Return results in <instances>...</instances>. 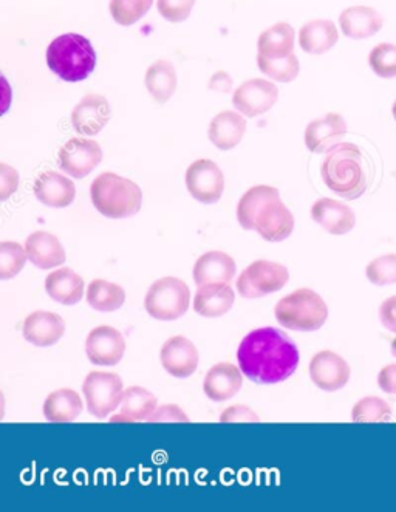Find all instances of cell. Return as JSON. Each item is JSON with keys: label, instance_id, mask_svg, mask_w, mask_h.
<instances>
[{"label": "cell", "instance_id": "cell-1", "mask_svg": "<svg viewBox=\"0 0 396 512\" xmlns=\"http://www.w3.org/2000/svg\"><path fill=\"white\" fill-rule=\"evenodd\" d=\"M299 359L293 339L273 327L248 333L237 350L240 370L256 384L282 383L296 372Z\"/></svg>", "mask_w": 396, "mask_h": 512}, {"label": "cell", "instance_id": "cell-2", "mask_svg": "<svg viewBox=\"0 0 396 512\" xmlns=\"http://www.w3.org/2000/svg\"><path fill=\"white\" fill-rule=\"evenodd\" d=\"M321 175L325 186L345 200L362 197L369 186L366 158L361 149L352 143L336 144L327 152Z\"/></svg>", "mask_w": 396, "mask_h": 512}, {"label": "cell", "instance_id": "cell-3", "mask_svg": "<svg viewBox=\"0 0 396 512\" xmlns=\"http://www.w3.org/2000/svg\"><path fill=\"white\" fill-rule=\"evenodd\" d=\"M93 206L107 219H127L140 212L143 192L135 181L104 172L90 186Z\"/></svg>", "mask_w": 396, "mask_h": 512}, {"label": "cell", "instance_id": "cell-4", "mask_svg": "<svg viewBox=\"0 0 396 512\" xmlns=\"http://www.w3.org/2000/svg\"><path fill=\"white\" fill-rule=\"evenodd\" d=\"M47 65L64 81H84L95 70V48L84 36L78 33H67L48 45Z\"/></svg>", "mask_w": 396, "mask_h": 512}, {"label": "cell", "instance_id": "cell-5", "mask_svg": "<svg viewBox=\"0 0 396 512\" xmlns=\"http://www.w3.org/2000/svg\"><path fill=\"white\" fill-rule=\"evenodd\" d=\"M277 322L288 330L316 332L328 318V307L316 291L301 288L282 297L274 308Z\"/></svg>", "mask_w": 396, "mask_h": 512}, {"label": "cell", "instance_id": "cell-6", "mask_svg": "<svg viewBox=\"0 0 396 512\" xmlns=\"http://www.w3.org/2000/svg\"><path fill=\"white\" fill-rule=\"evenodd\" d=\"M191 304V291L177 277H163L151 285L144 297V308L158 321H175L186 315Z\"/></svg>", "mask_w": 396, "mask_h": 512}, {"label": "cell", "instance_id": "cell-7", "mask_svg": "<svg viewBox=\"0 0 396 512\" xmlns=\"http://www.w3.org/2000/svg\"><path fill=\"white\" fill-rule=\"evenodd\" d=\"M87 410L96 418H107L123 401V381L117 373L90 372L82 384Z\"/></svg>", "mask_w": 396, "mask_h": 512}, {"label": "cell", "instance_id": "cell-8", "mask_svg": "<svg viewBox=\"0 0 396 512\" xmlns=\"http://www.w3.org/2000/svg\"><path fill=\"white\" fill-rule=\"evenodd\" d=\"M290 273L280 263L256 260L237 279V290L246 299H259L276 293L287 285Z\"/></svg>", "mask_w": 396, "mask_h": 512}, {"label": "cell", "instance_id": "cell-9", "mask_svg": "<svg viewBox=\"0 0 396 512\" xmlns=\"http://www.w3.org/2000/svg\"><path fill=\"white\" fill-rule=\"evenodd\" d=\"M186 188L189 194L205 205L219 202L225 191V177L214 161L197 160L186 171Z\"/></svg>", "mask_w": 396, "mask_h": 512}, {"label": "cell", "instance_id": "cell-10", "mask_svg": "<svg viewBox=\"0 0 396 512\" xmlns=\"http://www.w3.org/2000/svg\"><path fill=\"white\" fill-rule=\"evenodd\" d=\"M101 161L103 149L98 141L89 138H72L58 154L59 168L73 178L87 177Z\"/></svg>", "mask_w": 396, "mask_h": 512}, {"label": "cell", "instance_id": "cell-11", "mask_svg": "<svg viewBox=\"0 0 396 512\" xmlns=\"http://www.w3.org/2000/svg\"><path fill=\"white\" fill-rule=\"evenodd\" d=\"M279 99V90L267 79H250L243 82L233 96L236 110L248 118H256L267 113Z\"/></svg>", "mask_w": 396, "mask_h": 512}, {"label": "cell", "instance_id": "cell-12", "mask_svg": "<svg viewBox=\"0 0 396 512\" xmlns=\"http://www.w3.org/2000/svg\"><path fill=\"white\" fill-rule=\"evenodd\" d=\"M352 369L338 353L324 350L316 353L310 362L311 381L324 392H338L349 383Z\"/></svg>", "mask_w": 396, "mask_h": 512}, {"label": "cell", "instance_id": "cell-13", "mask_svg": "<svg viewBox=\"0 0 396 512\" xmlns=\"http://www.w3.org/2000/svg\"><path fill=\"white\" fill-rule=\"evenodd\" d=\"M86 352L95 366H117L126 352V339L117 328L101 325L87 336Z\"/></svg>", "mask_w": 396, "mask_h": 512}, {"label": "cell", "instance_id": "cell-14", "mask_svg": "<svg viewBox=\"0 0 396 512\" xmlns=\"http://www.w3.org/2000/svg\"><path fill=\"white\" fill-rule=\"evenodd\" d=\"M347 135V123L339 113H327L325 117L311 121L305 129V146L313 154H327Z\"/></svg>", "mask_w": 396, "mask_h": 512}, {"label": "cell", "instance_id": "cell-15", "mask_svg": "<svg viewBox=\"0 0 396 512\" xmlns=\"http://www.w3.org/2000/svg\"><path fill=\"white\" fill-rule=\"evenodd\" d=\"M112 117L109 101L103 95L84 96L73 109L72 126L79 135H98Z\"/></svg>", "mask_w": 396, "mask_h": 512}, {"label": "cell", "instance_id": "cell-16", "mask_svg": "<svg viewBox=\"0 0 396 512\" xmlns=\"http://www.w3.org/2000/svg\"><path fill=\"white\" fill-rule=\"evenodd\" d=\"M161 364L169 375L175 378H188L197 370L198 356L197 347L185 336H174L168 339L161 347Z\"/></svg>", "mask_w": 396, "mask_h": 512}, {"label": "cell", "instance_id": "cell-17", "mask_svg": "<svg viewBox=\"0 0 396 512\" xmlns=\"http://www.w3.org/2000/svg\"><path fill=\"white\" fill-rule=\"evenodd\" d=\"M294 217L280 197L274 198L260 209L254 231L268 242H282L293 233Z\"/></svg>", "mask_w": 396, "mask_h": 512}, {"label": "cell", "instance_id": "cell-18", "mask_svg": "<svg viewBox=\"0 0 396 512\" xmlns=\"http://www.w3.org/2000/svg\"><path fill=\"white\" fill-rule=\"evenodd\" d=\"M311 219L333 236H344L356 225V216L352 208L333 198H319L311 208Z\"/></svg>", "mask_w": 396, "mask_h": 512}, {"label": "cell", "instance_id": "cell-19", "mask_svg": "<svg viewBox=\"0 0 396 512\" xmlns=\"http://www.w3.org/2000/svg\"><path fill=\"white\" fill-rule=\"evenodd\" d=\"M65 322L52 311H35L22 325V335L30 344L38 347H50L64 336Z\"/></svg>", "mask_w": 396, "mask_h": 512}, {"label": "cell", "instance_id": "cell-20", "mask_svg": "<svg viewBox=\"0 0 396 512\" xmlns=\"http://www.w3.org/2000/svg\"><path fill=\"white\" fill-rule=\"evenodd\" d=\"M194 282L197 287L209 284H231L236 277V262L222 251H209L198 257L194 265Z\"/></svg>", "mask_w": 396, "mask_h": 512}, {"label": "cell", "instance_id": "cell-21", "mask_svg": "<svg viewBox=\"0 0 396 512\" xmlns=\"http://www.w3.org/2000/svg\"><path fill=\"white\" fill-rule=\"evenodd\" d=\"M33 191L39 202L50 208H67L75 202V183L59 172L47 171L39 175Z\"/></svg>", "mask_w": 396, "mask_h": 512}, {"label": "cell", "instance_id": "cell-22", "mask_svg": "<svg viewBox=\"0 0 396 512\" xmlns=\"http://www.w3.org/2000/svg\"><path fill=\"white\" fill-rule=\"evenodd\" d=\"M242 384L243 372L240 367L231 362H220L206 373L203 390L209 400L220 403L233 398L242 389Z\"/></svg>", "mask_w": 396, "mask_h": 512}, {"label": "cell", "instance_id": "cell-23", "mask_svg": "<svg viewBox=\"0 0 396 512\" xmlns=\"http://www.w3.org/2000/svg\"><path fill=\"white\" fill-rule=\"evenodd\" d=\"M28 260L41 270L61 267L65 262V251L58 237L47 231H36L25 242Z\"/></svg>", "mask_w": 396, "mask_h": 512}, {"label": "cell", "instance_id": "cell-24", "mask_svg": "<svg viewBox=\"0 0 396 512\" xmlns=\"http://www.w3.org/2000/svg\"><path fill=\"white\" fill-rule=\"evenodd\" d=\"M246 134V120L242 113L225 110L209 124L208 137L220 151H231L239 146Z\"/></svg>", "mask_w": 396, "mask_h": 512}, {"label": "cell", "instance_id": "cell-25", "mask_svg": "<svg viewBox=\"0 0 396 512\" xmlns=\"http://www.w3.org/2000/svg\"><path fill=\"white\" fill-rule=\"evenodd\" d=\"M342 33L350 39L372 38L384 25V19L375 8L350 7L339 16Z\"/></svg>", "mask_w": 396, "mask_h": 512}, {"label": "cell", "instance_id": "cell-26", "mask_svg": "<svg viewBox=\"0 0 396 512\" xmlns=\"http://www.w3.org/2000/svg\"><path fill=\"white\" fill-rule=\"evenodd\" d=\"M233 288L229 284H209L198 287L194 297V310L205 318H220L234 305Z\"/></svg>", "mask_w": 396, "mask_h": 512}, {"label": "cell", "instance_id": "cell-27", "mask_svg": "<svg viewBox=\"0 0 396 512\" xmlns=\"http://www.w3.org/2000/svg\"><path fill=\"white\" fill-rule=\"evenodd\" d=\"M45 290L53 301L62 305H75L84 296V280L72 268H59L45 279Z\"/></svg>", "mask_w": 396, "mask_h": 512}, {"label": "cell", "instance_id": "cell-28", "mask_svg": "<svg viewBox=\"0 0 396 512\" xmlns=\"http://www.w3.org/2000/svg\"><path fill=\"white\" fill-rule=\"evenodd\" d=\"M339 41V33L332 21L307 22L299 31V45L310 55H324Z\"/></svg>", "mask_w": 396, "mask_h": 512}, {"label": "cell", "instance_id": "cell-29", "mask_svg": "<svg viewBox=\"0 0 396 512\" xmlns=\"http://www.w3.org/2000/svg\"><path fill=\"white\" fill-rule=\"evenodd\" d=\"M296 33L287 22H279L268 30L263 31L257 41L259 55L268 59L287 58L293 55Z\"/></svg>", "mask_w": 396, "mask_h": 512}, {"label": "cell", "instance_id": "cell-30", "mask_svg": "<svg viewBox=\"0 0 396 512\" xmlns=\"http://www.w3.org/2000/svg\"><path fill=\"white\" fill-rule=\"evenodd\" d=\"M84 410L81 396L73 389H59L50 393L44 403V417L52 423L75 421Z\"/></svg>", "mask_w": 396, "mask_h": 512}, {"label": "cell", "instance_id": "cell-31", "mask_svg": "<svg viewBox=\"0 0 396 512\" xmlns=\"http://www.w3.org/2000/svg\"><path fill=\"white\" fill-rule=\"evenodd\" d=\"M147 92L158 104L168 103L177 90V73L172 62L158 59L147 69L144 78Z\"/></svg>", "mask_w": 396, "mask_h": 512}, {"label": "cell", "instance_id": "cell-32", "mask_svg": "<svg viewBox=\"0 0 396 512\" xmlns=\"http://www.w3.org/2000/svg\"><path fill=\"white\" fill-rule=\"evenodd\" d=\"M157 409V398L144 387H129L124 390L120 414L112 421H147Z\"/></svg>", "mask_w": 396, "mask_h": 512}, {"label": "cell", "instance_id": "cell-33", "mask_svg": "<svg viewBox=\"0 0 396 512\" xmlns=\"http://www.w3.org/2000/svg\"><path fill=\"white\" fill-rule=\"evenodd\" d=\"M277 197H280L279 191L273 186L259 185L246 191L237 206V220L240 226L253 231L260 209Z\"/></svg>", "mask_w": 396, "mask_h": 512}, {"label": "cell", "instance_id": "cell-34", "mask_svg": "<svg viewBox=\"0 0 396 512\" xmlns=\"http://www.w3.org/2000/svg\"><path fill=\"white\" fill-rule=\"evenodd\" d=\"M87 302L95 310L110 313L123 307L126 302V291L109 280L95 279L87 287Z\"/></svg>", "mask_w": 396, "mask_h": 512}, {"label": "cell", "instance_id": "cell-35", "mask_svg": "<svg viewBox=\"0 0 396 512\" xmlns=\"http://www.w3.org/2000/svg\"><path fill=\"white\" fill-rule=\"evenodd\" d=\"M257 65H259L260 72L268 78L277 82H291L299 76V59L297 56L290 55L287 58L268 59L263 56L257 55Z\"/></svg>", "mask_w": 396, "mask_h": 512}, {"label": "cell", "instance_id": "cell-36", "mask_svg": "<svg viewBox=\"0 0 396 512\" xmlns=\"http://www.w3.org/2000/svg\"><path fill=\"white\" fill-rule=\"evenodd\" d=\"M392 418V407L379 396H366L355 404L352 420L355 423H381Z\"/></svg>", "mask_w": 396, "mask_h": 512}, {"label": "cell", "instance_id": "cell-37", "mask_svg": "<svg viewBox=\"0 0 396 512\" xmlns=\"http://www.w3.org/2000/svg\"><path fill=\"white\" fill-rule=\"evenodd\" d=\"M154 0H110L113 21L123 27L137 24L151 10Z\"/></svg>", "mask_w": 396, "mask_h": 512}, {"label": "cell", "instance_id": "cell-38", "mask_svg": "<svg viewBox=\"0 0 396 512\" xmlns=\"http://www.w3.org/2000/svg\"><path fill=\"white\" fill-rule=\"evenodd\" d=\"M27 250L18 242L0 243V279L8 280L18 276L27 262Z\"/></svg>", "mask_w": 396, "mask_h": 512}, {"label": "cell", "instance_id": "cell-39", "mask_svg": "<svg viewBox=\"0 0 396 512\" xmlns=\"http://www.w3.org/2000/svg\"><path fill=\"white\" fill-rule=\"evenodd\" d=\"M369 64L379 78H396V45H376L370 53Z\"/></svg>", "mask_w": 396, "mask_h": 512}, {"label": "cell", "instance_id": "cell-40", "mask_svg": "<svg viewBox=\"0 0 396 512\" xmlns=\"http://www.w3.org/2000/svg\"><path fill=\"white\" fill-rule=\"evenodd\" d=\"M367 279L375 285L396 284V254L376 257L366 270Z\"/></svg>", "mask_w": 396, "mask_h": 512}, {"label": "cell", "instance_id": "cell-41", "mask_svg": "<svg viewBox=\"0 0 396 512\" xmlns=\"http://www.w3.org/2000/svg\"><path fill=\"white\" fill-rule=\"evenodd\" d=\"M195 0H157L158 13L172 24L186 21L191 16Z\"/></svg>", "mask_w": 396, "mask_h": 512}, {"label": "cell", "instance_id": "cell-42", "mask_svg": "<svg viewBox=\"0 0 396 512\" xmlns=\"http://www.w3.org/2000/svg\"><path fill=\"white\" fill-rule=\"evenodd\" d=\"M19 188V174L8 164H0V200L5 202Z\"/></svg>", "mask_w": 396, "mask_h": 512}, {"label": "cell", "instance_id": "cell-43", "mask_svg": "<svg viewBox=\"0 0 396 512\" xmlns=\"http://www.w3.org/2000/svg\"><path fill=\"white\" fill-rule=\"evenodd\" d=\"M147 421L149 423H158V421H169V423H172V421H189V418L180 407L166 404V406L155 409L154 414Z\"/></svg>", "mask_w": 396, "mask_h": 512}, {"label": "cell", "instance_id": "cell-44", "mask_svg": "<svg viewBox=\"0 0 396 512\" xmlns=\"http://www.w3.org/2000/svg\"><path fill=\"white\" fill-rule=\"evenodd\" d=\"M220 421H222V423H236V421H243V423L253 421V423H256V421H259V417L254 414L253 410L248 409L246 406H233L228 407V409L223 412Z\"/></svg>", "mask_w": 396, "mask_h": 512}, {"label": "cell", "instance_id": "cell-45", "mask_svg": "<svg viewBox=\"0 0 396 512\" xmlns=\"http://www.w3.org/2000/svg\"><path fill=\"white\" fill-rule=\"evenodd\" d=\"M379 319L389 332L396 333V296L389 297L383 302L379 308Z\"/></svg>", "mask_w": 396, "mask_h": 512}, {"label": "cell", "instance_id": "cell-46", "mask_svg": "<svg viewBox=\"0 0 396 512\" xmlns=\"http://www.w3.org/2000/svg\"><path fill=\"white\" fill-rule=\"evenodd\" d=\"M378 384L383 392L396 395V364H389L379 372Z\"/></svg>", "mask_w": 396, "mask_h": 512}, {"label": "cell", "instance_id": "cell-47", "mask_svg": "<svg viewBox=\"0 0 396 512\" xmlns=\"http://www.w3.org/2000/svg\"><path fill=\"white\" fill-rule=\"evenodd\" d=\"M209 89L229 93L233 89V79L229 78L226 72H217L209 81Z\"/></svg>", "mask_w": 396, "mask_h": 512}, {"label": "cell", "instance_id": "cell-48", "mask_svg": "<svg viewBox=\"0 0 396 512\" xmlns=\"http://www.w3.org/2000/svg\"><path fill=\"white\" fill-rule=\"evenodd\" d=\"M392 355L396 358V338L392 341Z\"/></svg>", "mask_w": 396, "mask_h": 512}, {"label": "cell", "instance_id": "cell-49", "mask_svg": "<svg viewBox=\"0 0 396 512\" xmlns=\"http://www.w3.org/2000/svg\"><path fill=\"white\" fill-rule=\"evenodd\" d=\"M392 115H393V118H395V121H396V101H395V104H393Z\"/></svg>", "mask_w": 396, "mask_h": 512}]
</instances>
